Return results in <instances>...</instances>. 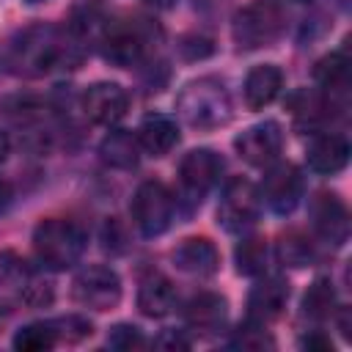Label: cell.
I'll return each instance as SVG.
<instances>
[{
    "label": "cell",
    "instance_id": "1",
    "mask_svg": "<svg viewBox=\"0 0 352 352\" xmlns=\"http://www.w3.org/2000/svg\"><path fill=\"white\" fill-rule=\"evenodd\" d=\"M80 47L58 28L38 25L19 36L14 44V66L28 74H50L55 69H74L80 63Z\"/></svg>",
    "mask_w": 352,
    "mask_h": 352
},
{
    "label": "cell",
    "instance_id": "2",
    "mask_svg": "<svg viewBox=\"0 0 352 352\" xmlns=\"http://www.w3.org/2000/svg\"><path fill=\"white\" fill-rule=\"evenodd\" d=\"M179 116L195 129H214L231 118V99L217 77L192 80L176 99Z\"/></svg>",
    "mask_w": 352,
    "mask_h": 352
},
{
    "label": "cell",
    "instance_id": "3",
    "mask_svg": "<svg viewBox=\"0 0 352 352\" xmlns=\"http://www.w3.org/2000/svg\"><path fill=\"white\" fill-rule=\"evenodd\" d=\"M33 248L36 256L52 267V270H66L77 264V258L85 250V231L66 217H47L36 226L33 231Z\"/></svg>",
    "mask_w": 352,
    "mask_h": 352
},
{
    "label": "cell",
    "instance_id": "4",
    "mask_svg": "<svg viewBox=\"0 0 352 352\" xmlns=\"http://www.w3.org/2000/svg\"><path fill=\"white\" fill-rule=\"evenodd\" d=\"M129 212L143 236H160L173 223L176 198L170 195V190L162 182H143L132 195Z\"/></svg>",
    "mask_w": 352,
    "mask_h": 352
},
{
    "label": "cell",
    "instance_id": "5",
    "mask_svg": "<svg viewBox=\"0 0 352 352\" xmlns=\"http://www.w3.org/2000/svg\"><path fill=\"white\" fill-rule=\"evenodd\" d=\"M283 11L272 0H253L234 19V41L245 50L267 47L283 33Z\"/></svg>",
    "mask_w": 352,
    "mask_h": 352
},
{
    "label": "cell",
    "instance_id": "6",
    "mask_svg": "<svg viewBox=\"0 0 352 352\" xmlns=\"http://www.w3.org/2000/svg\"><path fill=\"white\" fill-rule=\"evenodd\" d=\"M74 300L94 311H110L121 300V278L113 267L91 264L74 278Z\"/></svg>",
    "mask_w": 352,
    "mask_h": 352
},
{
    "label": "cell",
    "instance_id": "7",
    "mask_svg": "<svg viewBox=\"0 0 352 352\" xmlns=\"http://www.w3.org/2000/svg\"><path fill=\"white\" fill-rule=\"evenodd\" d=\"M261 209V195L248 179H231L223 187V198L217 206V223L226 231H242L256 223Z\"/></svg>",
    "mask_w": 352,
    "mask_h": 352
},
{
    "label": "cell",
    "instance_id": "8",
    "mask_svg": "<svg viewBox=\"0 0 352 352\" xmlns=\"http://www.w3.org/2000/svg\"><path fill=\"white\" fill-rule=\"evenodd\" d=\"M234 148L239 151V157L256 168H264V165H272L280 151H283V132L275 121H261V124H253L248 126L236 140H234Z\"/></svg>",
    "mask_w": 352,
    "mask_h": 352
},
{
    "label": "cell",
    "instance_id": "9",
    "mask_svg": "<svg viewBox=\"0 0 352 352\" xmlns=\"http://www.w3.org/2000/svg\"><path fill=\"white\" fill-rule=\"evenodd\" d=\"M261 204H267L278 214H289L302 198V176L292 162H280L270 168L261 182Z\"/></svg>",
    "mask_w": 352,
    "mask_h": 352
},
{
    "label": "cell",
    "instance_id": "10",
    "mask_svg": "<svg viewBox=\"0 0 352 352\" xmlns=\"http://www.w3.org/2000/svg\"><path fill=\"white\" fill-rule=\"evenodd\" d=\"M311 226L316 231L319 239L330 242V245H344L349 236V214L344 201L336 192H316L311 198Z\"/></svg>",
    "mask_w": 352,
    "mask_h": 352
},
{
    "label": "cell",
    "instance_id": "11",
    "mask_svg": "<svg viewBox=\"0 0 352 352\" xmlns=\"http://www.w3.org/2000/svg\"><path fill=\"white\" fill-rule=\"evenodd\" d=\"M82 110L94 124L113 126L129 110V96L118 82H94L82 94Z\"/></svg>",
    "mask_w": 352,
    "mask_h": 352
},
{
    "label": "cell",
    "instance_id": "12",
    "mask_svg": "<svg viewBox=\"0 0 352 352\" xmlns=\"http://www.w3.org/2000/svg\"><path fill=\"white\" fill-rule=\"evenodd\" d=\"M223 168H226V162H223V157L217 151H212V148H192L179 162V179H182L184 190H190L201 201V195L220 182Z\"/></svg>",
    "mask_w": 352,
    "mask_h": 352
},
{
    "label": "cell",
    "instance_id": "13",
    "mask_svg": "<svg viewBox=\"0 0 352 352\" xmlns=\"http://www.w3.org/2000/svg\"><path fill=\"white\" fill-rule=\"evenodd\" d=\"M173 264L187 272V275H195V278H206V275H214L217 267H220V253L214 248L212 239L206 236H190V239H182L173 253H170Z\"/></svg>",
    "mask_w": 352,
    "mask_h": 352
},
{
    "label": "cell",
    "instance_id": "14",
    "mask_svg": "<svg viewBox=\"0 0 352 352\" xmlns=\"http://www.w3.org/2000/svg\"><path fill=\"white\" fill-rule=\"evenodd\" d=\"M289 302V283L283 278H264L248 294V314L253 322L264 324L283 314Z\"/></svg>",
    "mask_w": 352,
    "mask_h": 352
},
{
    "label": "cell",
    "instance_id": "15",
    "mask_svg": "<svg viewBox=\"0 0 352 352\" xmlns=\"http://www.w3.org/2000/svg\"><path fill=\"white\" fill-rule=\"evenodd\" d=\"M143 44H146V38L138 25H113L102 36L104 58L121 69H126L143 58Z\"/></svg>",
    "mask_w": 352,
    "mask_h": 352
},
{
    "label": "cell",
    "instance_id": "16",
    "mask_svg": "<svg viewBox=\"0 0 352 352\" xmlns=\"http://www.w3.org/2000/svg\"><path fill=\"white\" fill-rule=\"evenodd\" d=\"M305 160H308V168L316 173H338L349 162V143L344 135H336V132L316 135L308 143Z\"/></svg>",
    "mask_w": 352,
    "mask_h": 352
},
{
    "label": "cell",
    "instance_id": "17",
    "mask_svg": "<svg viewBox=\"0 0 352 352\" xmlns=\"http://www.w3.org/2000/svg\"><path fill=\"white\" fill-rule=\"evenodd\" d=\"M283 88V72L272 63H261V66H253L245 77V104L250 110H261L267 107Z\"/></svg>",
    "mask_w": 352,
    "mask_h": 352
},
{
    "label": "cell",
    "instance_id": "18",
    "mask_svg": "<svg viewBox=\"0 0 352 352\" xmlns=\"http://www.w3.org/2000/svg\"><path fill=\"white\" fill-rule=\"evenodd\" d=\"M226 314H228V302L226 297L214 294V292H201L195 294L187 308H184V322L198 330V333H214L223 327L226 322Z\"/></svg>",
    "mask_w": 352,
    "mask_h": 352
},
{
    "label": "cell",
    "instance_id": "19",
    "mask_svg": "<svg viewBox=\"0 0 352 352\" xmlns=\"http://www.w3.org/2000/svg\"><path fill=\"white\" fill-rule=\"evenodd\" d=\"M135 135H138L140 151L151 157H165L179 143V126L168 116H146Z\"/></svg>",
    "mask_w": 352,
    "mask_h": 352
},
{
    "label": "cell",
    "instance_id": "20",
    "mask_svg": "<svg viewBox=\"0 0 352 352\" xmlns=\"http://www.w3.org/2000/svg\"><path fill=\"white\" fill-rule=\"evenodd\" d=\"M176 305V289L168 278L162 275H154L148 280H143L140 292H138V308L143 316H151V319H160V316H168Z\"/></svg>",
    "mask_w": 352,
    "mask_h": 352
},
{
    "label": "cell",
    "instance_id": "21",
    "mask_svg": "<svg viewBox=\"0 0 352 352\" xmlns=\"http://www.w3.org/2000/svg\"><path fill=\"white\" fill-rule=\"evenodd\" d=\"M99 154H102V160H104L110 168L129 170V168L138 165V157H140L138 135H132V132H126V129H116V132L104 135V140L99 143Z\"/></svg>",
    "mask_w": 352,
    "mask_h": 352
},
{
    "label": "cell",
    "instance_id": "22",
    "mask_svg": "<svg viewBox=\"0 0 352 352\" xmlns=\"http://www.w3.org/2000/svg\"><path fill=\"white\" fill-rule=\"evenodd\" d=\"M314 80L324 88L327 96L346 94V88H349V58H346V52L324 55L314 69Z\"/></svg>",
    "mask_w": 352,
    "mask_h": 352
},
{
    "label": "cell",
    "instance_id": "23",
    "mask_svg": "<svg viewBox=\"0 0 352 352\" xmlns=\"http://www.w3.org/2000/svg\"><path fill=\"white\" fill-rule=\"evenodd\" d=\"M278 261L286 267H308L314 261V242L302 231H286L278 239Z\"/></svg>",
    "mask_w": 352,
    "mask_h": 352
},
{
    "label": "cell",
    "instance_id": "24",
    "mask_svg": "<svg viewBox=\"0 0 352 352\" xmlns=\"http://www.w3.org/2000/svg\"><path fill=\"white\" fill-rule=\"evenodd\" d=\"M267 242L261 236H248L236 245L234 250V261H236V272L242 275H261L267 267Z\"/></svg>",
    "mask_w": 352,
    "mask_h": 352
},
{
    "label": "cell",
    "instance_id": "25",
    "mask_svg": "<svg viewBox=\"0 0 352 352\" xmlns=\"http://www.w3.org/2000/svg\"><path fill=\"white\" fill-rule=\"evenodd\" d=\"M336 311V292H333V283L327 278H316L305 297H302V314L311 316V319H327L330 314Z\"/></svg>",
    "mask_w": 352,
    "mask_h": 352
},
{
    "label": "cell",
    "instance_id": "26",
    "mask_svg": "<svg viewBox=\"0 0 352 352\" xmlns=\"http://www.w3.org/2000/svg\"><path fill=\"white\" fill-rule=\"evenodd\" d=\"M55 344H58L55 324H44V322L25 324L14 336V349H22V352H44V349H52Z\"/></svg>",
    "mask_w": 352,
    "mask_h": 352
},
{
    "label": "cell",
    "instance_id": "27",
    "mask_svg": "<svg viewBox=\"0 0 352 352\" xmlns=\"http://www.w3.org/2000/svg\"><path fill=\"white\" fill-rule=\"evenodd\" d=\"M107 344L113 349H140V346H146V338L135 324H116L107 333Z\"/></svg>",
    "mask_w": 352,
    "mask_h": 352
},
{
    "label": "cell",
    "instance_id": "28",
    "mask_svg": "<svg viewBox=\"0 0 352 352\" xmlns=\"http://www.w3.org/2000/svg\"><path fill=\"white\" fill-rule=\"evenodd\" d=\"M231 346H242V349H261V346H275V341L264 333V324H248L239 327V333L231 338Z\"/></svg>",
    "mask_w": 352,
    "mask_h": 352
},
{
    "label": "cell",
    "instance_id": "29",
    "mask_svg": "<svg viewBox=\"0 0 352 352\" xmlns=\"http://www.w3.org/2000/svg\"><path fill=\"white\" fill-rule=\"evenodd\" d=\"M302 346H308V349H333L330 338H324V336H311V338H302Z\"/></svg>",
    "mask_w": 352,
    "mask_h": 352
},
{
    "label": "cell",
    "instance_id": "30",
    "mask_svg": "<svg viewBox=\"0 0 352 352\" xmlns=\"http://www.w3.org/2000/svg\"><path fill=\"white\" fill-rule=\"evenodd\" d=\"M11 198H14V190H11V184L6 182V179H0V212L11 204Z\"/></svg>",
    "mask_w": 352,
    "mask_h": 352
},
{
    "label": "cell",
    "instance_id": "31",
    "mask_svg": "<svg viewBox=\"0 0 352 352\" xmlns=\"http://www.w3.org/2000/svg\"><path fill=\"white\" fill-rule=\"evenodd\" d=\"M148 6H154V8H170L173 6V0H146Z\"/></svg>",
    "mask_w": 352,
    "mask_h": 352
},
{
    "label": "cell",
    "instance_id": "32",
    "mask_svg": "<svg viewBox=\"0 0 352 352\" xmlns=\"http://www.w3.org/2000/svg\"><path fill=\"white\" fill-rule=\"evenodd\" d=\"M6 154H8V138L0 132V160H6Z\"/></svg>",
    "mask_w": 352,
    "mask_h": 352
},
{
    "label": "cell",
    "instance_id": "33",
    "mask_svg": "<svg viewBox=\"0 0 352 352\" xmlns=\"http://www.w3.org/2000/svg\"><path fill=\"white\" fill-rule=\"evenodd\" d=\"M28 3H47V0H28Z\"/></svg>",
    "mask_w": 352,
    "mask_h": 352
}]
</instances>
